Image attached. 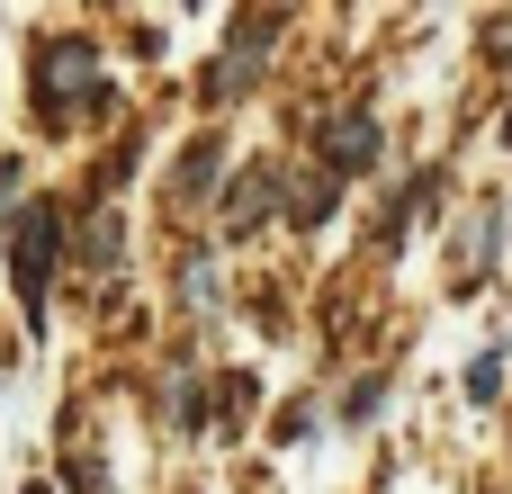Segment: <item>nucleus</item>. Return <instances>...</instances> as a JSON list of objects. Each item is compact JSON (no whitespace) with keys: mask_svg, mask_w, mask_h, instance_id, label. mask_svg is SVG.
<instances>
[{"mask_svg":"<svg viewBox=\"0 0 512 494\" xmlns=\"http://www.w3.org/2000/svg\"><path fill=\"white\" fill-rule=\"evenodd\" d=\"M36 90H45V108H54V90H72V99L108 108V90H99V63H90V36H63V45H45V72H36Z\"/></svg>","mask_w":512,"mask_h":494,"instance_id":"f257e3e1","label":"nucleus"},{"mask_svg":"<svg viewBox=\"0 0 512 494\" xmlns=\"http://www.w3.org/2000/svg\"><path fill=\"white\" fill-rule=\"evenodd\" d=\"M45 261H54V216L36 207L18 225V297H27V315H45Z\"/></svg>","mask_w":512,"mask_h":494,"instance_id":"f03ea898","label":"nucleus"},{"mask_svg":"<svg viewBox=\"0 0 512 494\" xmlns=\"http://www.w3.org/2000/svg\"><path fill=\"white\" fill-rule=\"evenodd\" d=\"M324 153H333V162H342V171H360V162H369V153H378V126H369V117H342V126H333V135H324Z\"/></svg>","mask_w":512,"mask_h":494,"instance_id":"7ed1b4c3","label":"nucleus"},{"mask_svg":"<svg viewBox=\"0 0 512 494\" xmlns=\"http://www.w3.org/2000/svg\"><path fill=\"white\" fill-rule=\"evenodd\" d=\"M90 270H117V216L90 225Z\"/></svg>","mask_w":512,"mask_h":494,"instance_id":"20e7f679","label":"nucleus"},{"mask_svg":"<svg viewBox=\"0 0 512 494\" xmlns=\"http://www.w3.org/2000/svg\"><path fill=\"white\" fill-rule=\"evenodd\" d=\"M297 216H306V225H324V216H333V180H306V198H297Z\"/></svg>","mask_w":512,"mask_h":494,"instance_id":"39448f33","label":"nucleus"},{"mask_svg":"<svg viewBox=\"0 0 512 494\" xmlns=\"http://www.w3.org/2000/svg\"><path fill=\"white\" fill-rule=\"evenodd\" d=\"M495 387H504V351H486V360L468 369V396H495Z\"/></svg>","mask_w":512,"mask_h":494,"instance_id":"423d86ee","label":"nucleus"},{"mask_svg":"<svg viewBox=\"0 0 512 494\" xmlns=\"http://www.w3.org/2000/svg\"><path fill=\"white\" fill-rule=\"evenodd\" d=\"M9 189H18V162H0V216H9Z\"/></svg>","mask_w":512,"mask_h":494,"instance_id":"0eeeda50","label":"nucleus"},{"mask_svg":"<svg viewBox=\"0 0 512 494\" xmlns=\"http://www.w3.org/2000/svg\"><path fill=\"white\" fill-rule=\"evenodd\" d=\"M504 36H512V18H504ZM504 54H512V45H504Z\"/></svg>","mask_w":512,"mask_h":494,"instance_id":"6e6552de","label":"nucleus"},{"mask_svg":"<svg viewBox=\"0 0 512 494\" xmlns=\"http://www.w3.org/2000/svg\"><path fill=\"white\" fill-rule=\"evenodd\" d=\"M504 135H512V117H504Z\"/></svg>","mask_w":512,"mask_h":494,"instance_id":"1a4fd4ad","label":"nucleus"}]
</instances>
